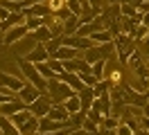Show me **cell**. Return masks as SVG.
I'll list each match as a JSON object with an SVG mask.
<instances>
[{
    "label": "cell",
    "instance_id": "cell-20",
    "mask_svg": "<svg viewBox=\"0 0 149 135\" xmlns=\"http://www.w3.org/2000/svg\"><path fill=\"white\" fill-rule=\"evenodd\" d=\"M106 63H109V59H100V61L91 63V65H93V74L97 77V79H104V70H106Z\"/></svg>",
    "mask_w": 149,
    "mask_h": 135
},
{
    "label": "cell",
    "instance_id": "cell-11",
    "mask_svg": "<svg viewBox=\"0 0 149 135\" xmlns=\"http://www.w3.org/2000/svg\"><path fill=\"white\" fill-rule=\"evenodd\" d=\"M23 23H27V16H25L23 11H11L9 18L0 23V29L7 32V29H11V27H16V25H23Z\"/></svg>",
    "mask_w": 149,
    "mask_h": 135
},
{
    "label": "cell",
    "instance_id": "cell-34",
    "mask_svg": "<svg viewBox=\"0 0 149 135\" xmlns=\"http://www.w3.org/2000/svg\"><path fill=\"white\" fill-rule=\"evenodd\" d=\"M109 5H118V2H124V0H106Z\"/></svg>",
    "mask_w": 149,
    "mask_h": 135
},
{
    "label": "cell",
    "instance_id": "cell-7",
    "mask_svg": "<svg viewBox=\"0 0 149 135\" xmlns=\"http://www.w3.org/2000/svg\"><path fill=\"white\" fill-rule=\"evenodd\" d=\"M41 92H43V90H38L34 83H25V86L18 90V97H20V99H23V101H25V104L29 106L32 101H36V99L41 97Z\"/></svg>",
    "mask_w": 149,
    "mask_h": 135
},
{
    "label": "cell",
    "instance_id": "cell-15",
    "mask_svg": "<svg viewBox=\"0 0 149 135\" xmlns=\"http://www.w3.org/2000/svg\"><path fill=\"white\" fill-rule=\"evenodd\" d=\"M18 131H20V135H32V133H38V117H36V115H32L27 122H25V124L18 128Z\"/></svg>",
    "mask_w": 149,
    "mask_h": 135
},
{
    "label": "cell",
    "instance_id": "cell-22",
    "mask_svg": "<svg viewBox=\"0 0 149 135\" xmlns=\"http://www.w3.org/2000/svg\"><path fill=\"white\" fill-rule=\"evenodd\" d=\"M36 68H38V72H41V74H43L45 79H54V77H59V74H56V72L52 70L50 65H47V61H41V63H36Z\"/></svg>",
    "mask_w": 149,
    "mask_h": 135
},
{
    "label": "cell",
    "instance_id": "cell-28",
    "mask_svg": "<svg viewBox=\"0 0 149 135\" xmlns=\"http://www.w3.org/2000/svg\"><path fill=\"white\" fill-rule=\"evenodd\" d=\"M140 131H142V133H149V117L147 115L140 117Z\"/></svg>",
    "mask_w": 149,
    "mask_h": 135
},
{
    "label": "cell",
    "instance_id": "cell-29",
    "mask_svg": "<svg viewBox=\"0 0 149 135\" xmlns=\"http://www.w3.org/2000/svg\"><path fill=\"white\" fill-rule=\"evenodd\" d=\"M109 79H111V83H113V86H115V83H118V81L122 79V74H120V70H113V72H111V77H109Z\"/></svg>",
    "mask_w": 149,
    "mask_h": 135
},
{
    "label": "cell",
    "instance_id": "cell-13",
    "mask_svg": "<svg viewBox=\"0 0 149 135\" xmlns=\"http://www.w3.org/2000/svg\"><path fill=\"white\" fill-rule=\"evenodd\" d=\"M0 133L2 135H20V131H18V126L11 122V117L2 115L0 117Z\"/></svg>",
    "mask_w": 149,
    "mask_h": 135
},
{
    "label": "cell",
    "instance_id": "cell-17",
    "mask_svg": "<svg viewBox=\"0 0 149 135\" xmlns=\"http://www.w3.org/2000/svg\"><path fill=\"white\" fill-rule=\"evenodd\" d=\"M91 38L95 41V45H100V43H109V41H115V36H113L109 29H97V32H93V34H91Z\"/></svg>",
    "mask_w": 149,
    "mask_h": 135
},
{
    "label": "cell",
    "instance_id": "cell-10",
    "mask_svg": "<svg viewBox=\"0 0 149 135\" xmlns=\"http://www.w3.org/2000/svg\"><path fill=\"white\" fill-rule=\"evenodd\" d=\"M95 97H97V95H95V88H93V86H84V88L79 90V99H81V110H86V113H88V110L93 108Z\"/></svg>",
    "mask_w": 149,
    "mask_h": 135
},
{
    "label": "cell",
    "instance_id": "cell-9",
    "mask_svg": "<svg viewBox=\"0 0 149 135\" xmlns=\"http://www.w3.org/2000/svg\"><path fill=\"white\" fill-rule=\"evenodd\" d=\"M23 14H25V16H41V18H45V16L52 14V9H50L47 2H34V5H29V7L23 9Z\"/></svg>",
    "mask_w": 149,
    "mask_h": 135
},
{
    "label": "cell",
    "instance_id": "cell-25",
    "mask_svg": "<svg viewBox=\"0 0 149 135\" xmlns=\"http://www.w3.org/2000/svg\"><path fill=\"white\" fill-rule=\"evenodd\" d=\"M147 34H149V27L145 25V23H140L138 29H136V43H142V41L147 38Z\"/></svg>",
    "mask_w": 149,
    "mask_h": 135
},
{
    "label": "cell",
    "instance_id": "cell-23",
    "mask_svg": "<svg viewBox=\"0 0 149 135\" xmlns=\"http://www.w3.org/2000/svg\"><path fill=\"white\" fill-rule=\"evenodd\" d=\"M86 115H88V119H93L95 124H100V126H102V124H104V119H106V117H104V113L100 110V108H95V106L91 108V110H88Z\"/></svg>",
    "mask_w": 149,
    "mask_h": 135
},
{
    "label": "cell",
    "instance_id": "cell-2",
    "mask_svg": "<svg viewBox=\"0 0 149 135\" xmlns=\"http://www.w3.org/2000/svg\"><path fill=\"white\" fill-rule=\"evenodd\" d=\"M47 95L52 99V104H63L70 95H74V90L70 88L65 81H61L59 77H54V79H47Z\"/></svg>",
    "mask_w": 149,
    "mask_h": 135
},
{
    "label": "cell",
    "instance_id": "cell-18",
    "mask_svg": "<svg viewBox=\"0 0 149 135\" xmlns=\"http://www.w3.org/2000/svg\"><path fill=\"white\" fill-rule=\"evenodd\" d=\"M84 119H86V110H77V113H72V115H70L68 124H70V128H72V133L77 131V128H81Z\"/></svg>",
    "mask_w": 149,
    "mask_h": 135
},
{
    "label": "cell",
    "instance_id": "cell-21",
    "mask_svg": "<svg viewBox=\"0 0 149 135\" xmlns=\"http://www.w3.org/2000/svg\"><path fill=\"white\" fill-rule=\"evenodd\" d=\"M61 45H63V36H52V38L45 43V47H47V52H50V56H52V54H54L56 50L61 47Z\"/></svg>",
    "mask_w": 149,
    "mask_h": 135
},
{
    "label": "cell",
    "instance_id": "cell-27",
    "mask_svg": "<svg viewBox=\"0 0 149 135\" xmlns=\"http://www.w3.org/2000/svg\"><path fill=\"white\" fill-rule=\"evenodd\" d=\"M79 77H81V81H84V86H95V83L100 81L93 72H86V74H79Z\"/></svg>",
    "mask_w": 149,
    "mask_h": 135
},
{
    "label": "cell",
    "instance_id": "cell-32",
    "mask_svg": "<svg viewBox=\"0 0 149 135\" xmlns=\"http://www.w3.org/2000/svg\"><path fill=\"white\" fill-rule=\"evenodd\" d=\"M142 23L149 27V11H142Z\"/></svg>",
    "mask_w": 149,
    "mask_h": 135
},
{
    "label": "cell",
    "instance_id": "cell-30",
    "mask_svg": "<svg viewBox=\"0 0 149 135\" xmlns=\"http://www.w3.org/2000/svg\"><path fill=\"white\" fill-rule=\"evenodd\" d=\"M88 2H91V5H93L97 11H100V14H102V0H88Z\"/></svg>",
    "mask_w": 149,
    "mask_h": 135
},
{
    "label": "cell",
    "instance_id": "cell-26",
    "mask_svg": "<svg viewBox=\"0 0 149 135\" xmlns=\"http://www.w3.org/2000/svg\"><path fill=\"white\" fill-rule=\"evenodd\" d=\"M41 25H45V18H41V16H27V27L29 29H36V27Z\"/></svg>",
    "mask_w": 149,
    "mask_h": 135
},
{
    "label": "cell",
    "instance_id": "cell-19",
    "mask_svg": "<svg viewBox=\"0 0 149 135\" xmlns=\"http://www.w3.org/2000/svg\"><path fill=\"white\" fill-rule=\"evenodd\" d=\"M133 90H138V92H149V77H138V79L129 83Z\"/></svg>",
    "mask_w": 149,
    "mask_h": 135
},
{
    "label": "cell",
    "instance_id": "cell-24",
    "mask_svg": "<svg viewBox=\"0 0 149 135\" xmlns=\"http://www.w3.org/2000/svg\"><path fill=\"white\" fill-rule=\"evenodd\" d=\"M81 131L84 133H100V124H95L93 119H88V115H86L84 124H81Z\"/></svg>",
    "mask_w": 149,
    "mask_h": 135
},
{
    "label": "cell",
    "instance_id": "cell-6",
    "mask_svg": "<svg viewBox=\"0 0 149 135\" xmlns=\"http://www.w3.org/2000/svg\"><path fill=\"white\" fill-rule=\"evenodd\" d=\"M27 81L20 79V77H11V74H7V72H0V86H5V88H9L11 92H16L18 95V90L25 86Z\"/></svg>",
    "mask_w": 149,
    "mask_h": 135
},
{
    "label": "cell",
    "instance_id": "cell-8",
    "mask_svg": "<svg viewBox=\"0 0 149 135\" xmlns=\"http://www.w3.org/2000/svg\"><path fill=\"white\" fill-rule=\"evenodd\" d=\"M59 79L65 81L74 92H79V90L84 88V81H81V77H79V72H68V70H63L61 74H59Z\"/></svg>",
    "mask_w": 149,
    "mask_h": 135
},
{
    "label": "cell",
    "instance_id": "cell-14",
    "mask_svg": "<svg viewBox=\"0 0 149 135\" xmlns=\"http://www.w3.org/2000/svg\"><path fill=\"white\" fill-rule=\"evenodd\" d=\"M77 54H79V50H77V47H70V45H61V47H59V50H56L52 56H54V59H59V61H65V59H74Z\"/></svg>",
    "mask_w": 149,
    "mask_h": 135
},
{
    "label": "cell",
    "instance_id": "cell-31",
    "mask_svg": "<svg viewBox=\"0 0 149 135\" xmlns=\"http://www.w3.org/2000/svg\"><path fill=\"white\" fill-rule=\"evenodd\" d=\"M124 2H129V5H133V7H138V9H140V5H142L145 0H124Z\"/></svg>",
    "mask_w": 149,
    "mask_h": 135
},
{
    "label": "cell",
    "instance_id": "cell-33",
    "mask_svg": "<svg viewBox=\"0 0 149 135\" xmlns=\"http://www.w3.org/2000/svg\"><path fill=\"white\" fill-rule=\"evenodd\" d=\"M25 2H27V7H29V5H34V2H47V0H25Z\"/></svg>",
    "mask_w": 149,
    "mask_h": 135
},
{
    "label": "cell",
    "instance_id": "cell-3",
    "mask_svg": "<svg viewBox=\"0 0 149 135\" xmlns=\"http://www.w3.org/2000/svg\"><path fill=\"white\" fill-rule=\"evenodd\" d=\"M52 106H54V104H52L50 95H47V92H41V97L29 104V110H32V115H36V117H45Z\"/></svg>",
    "mask_w": 149,
    "mask_h": 135
},
{
    "label": "cell",
    "instance_id": "cell-4",
    "mask_svg": "<svg viewBox=\"0 0 149 135\" xmlns=\"http://www.w3.org/2000/svg\"><path fill=\"white\" fill-rule=\"evenodd\" d=\"M27 34H29V27H27V23H23V25H16V27H11V29H7L2 41H5V45H14V43H18V41H23Z\"/></svg>",
    "mask_w": 149,
    "mask_h": 135
},
{
    "label": "cell",
    "instance_id": "cell-1",
    "mask_svg": "<svg viewBox=\"0 0 149 135\" xmlns=\"http://www.w3.org/2000/svg\"><path fill=\"white\" fill-rule=\"evenodd\" d=\"M18 68L23 70V74H25V79L29 81V83H34L38 90H43V92H47V79L38 72L36 63H29L27 59H20L18 56Z\"/></svg>",
    "mask_w": 149,
    "mask_h": 135
},
{
    "label": "cell",
    "instance_id": "cell-5",
    "mask_svg": "<svg viewBox=\"0 0 149 135\" xmlns=\"http://www.w3.org/2000/svg\"><path fill=\"white\" fill-rule=\"evenodd\" d=\"M29 63H41V61H47L50 59V52H47L45 43H34V47L27 52V56H25Z\"/></svg>",
    "mask_w": 149,
    "mask_h": 135
},
{
    "label": "cell",
    "instance_id": "cell-16",
    "mask_svg": "<svg viewBox=\"0 0 149 135\" xmlns=\"http://www.w3.org/2000/svg\"><path fill=\"white\" fill-rule=\"evenodd\" d=\"M65 110L72 115V113H77V110H81V99H79V92H74V95H70V97L63 101Z\"/></svg>",
    "mask_w": 149,
    "mask_h": 135
},
{
    "label": "cell",
    "instance_id": "cell-12",
    "mask_svg": "<svg viewBox=\"0 0 149 135\" xmlns=\"http://www.w3.org/2000/svg\"><path fill=\"white\" fill-rule=\"evenodd\" d=\"M29 36H32L36 43H47L54 34L50 32V27H47V25H41V27H36V29H29Z\"/></svg>",
    "mask_w": 149,
    "mask_h": 135
}]
</instances>
